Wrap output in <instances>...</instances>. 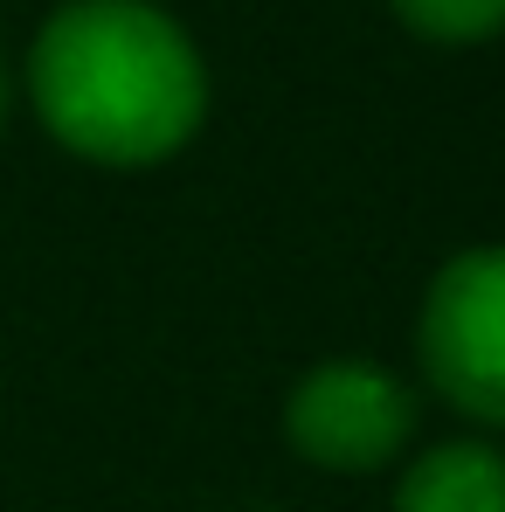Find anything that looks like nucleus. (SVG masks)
Returning a JSON list of instances; mask_svg holds the SVG:
<instances>
[{
  "label": "nucleus",
  "mask_w": 505,
  "mask_h": 512,
  "mask_svg": "<svg viewBox=\"0 0 505 512\" xmlns=\"http://www.w3.org/2000/svg\"><path fill=\"white\" fill-rule=\"evenodd\" d=\"M395 512H505V450L478 436L422 450L402 471Z\"/></svg>",
  "instance_id": "20e7f679"
},
{
  "label": "nucleus",
  "mask_w": 505,
  "mask_h": 512,
  "mask_svg": "<svg viewBox=\"0 0 505 512\" xmlns=\"http://www.w3.org/2000/svg\"><path fill=\"white\" fill-rule=\"evenodd\" d=\"M28 97L70 153L153 167L208 118V70L187 28L153 0H70L28 49Z\"/></svg>",
  "instance_id": "f257e3e1"
},
{
  "label": "nucleus",
  "mask_w": 505,
  "mask_h": 512,
  "mask_svg": "<svg viewBox=\"0 0 505 512\" xmlns=\"http://www.w3.org/2000/svg\"><path fill=\"white\" fill-rule=\"evenodd\" d=\"M409 429H416L409 388L374 360H326L284 402L291 450L319 471H381L409 443Z\"/></svg>",
  "instance_id": "7ed1b4c3"
},
{
  "label": "nucleus",
  "mask_w": 505,
  "mask_h": 512,
  "mask_svg": "<svg viewBox=\"0 0 505 512\" xmlns=\"http://www.w3.org/2000/svg\"><path fill=\"white\" fill-rule=\"evenodd\" d=\"M429 42H485L505 28V0H388Z\"/></svg>",
  "instance_id": "39448f33"
},
{
  "label": "nucleus",
  "mask_w": 505,
  "mask_h": 512,
  "mask_svg": "<svg viewBox=\"0 0 505 512\" xmlns=\"http://www.w3.org/2000/svg\"><path fill=\"white\" fill-rule=\"evenodd\" d=\"M416 353L429 388L450 409L505 429V243L464 250L436 270L422 298Z\"/></svg>",
  "instance_id": "f03ea898"
},
{
  "label": "nucleus",
  "mask_w": 505,
  "mask_h": 512,
  "mask_svg": "<svg viewBox=\"0 0 505 512\" xmlns=\"http://www.w3.org/2000/svg\"><path fill=\"white\" fill-rule=\"evenodd\" d=\"M0 118H7V70H0Z\"/></svg>",
  "instance_id": "423d86ee"
}]
</instances>
